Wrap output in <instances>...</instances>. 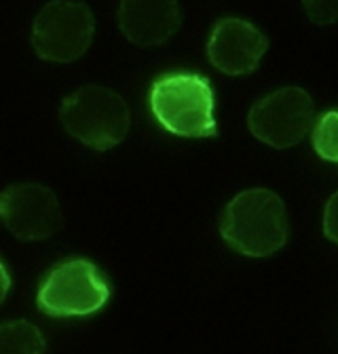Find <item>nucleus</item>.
<instances>
[{"label":"nucleus","mask_w":338,"mask_h":354,"mask_svg":"<svg viewBox=\"0 0 338 354\" xmlns=\"http://www.w3.org/2000/svg\"><path fill=\"white\" fill-rule=\"evenodd\" d=\"M118 28L138 47H159L182 26L178 0H121Z\"/></svg>","instance_id":"nucleus-9"},{"label":"nucleus","mask_w":338,"mask_h":354,"mask_svg":"<svg viewBox=\"0 0 338 354\" xmlns=\"http://www.w3.org/2000/svg\"><path fill=\"white\" fill-rule=\"evenodd\" d=\"M220 234L229 247L243 255L267 257L287 241L285 205L271 190H245L226 205Z\"/></svg>","instance_id":"nucleus-2"},{"label":"nucleus","mask_w":338,"mask_h":354,"mask_svg":"<svg viewBox=\"0 0 338 354\" xmlns=\"http://www.w3.org/2000/svg\"><path fill=\"white\" fill-rule=\"evenodd\" d=\"M157 122L180 138L216 136V100L211 82L203 74L172 72L159 76L148 93Z\"/></svg>","instance_id":"nucleus-1"},{"label":"nucleus","mask_w":338,"mask_h":354,"mask_svg":"<svg viewBox=\"0 0 338 354\" xmlns=\"http://www.w3.org/2000/svg\"><path fill=\"white\" fill-rule=\"evenodd\" d=\"M313 148L330 162H338V112H326L313 127Z\"/></svg>","instance_id":"nucleus-11"},{"label":"nucleus","mask_w":338,"mask_h":354,"mask_svg":"<svg viewBox=\"0 0 338 354\" xmlns=\"http://www.w3.org/2000/svg\"><path fill=\"white\" fill-rule=\"evenodd\" d=\"M315 106L301 86H283L251 106L247 127L260 142L273 148L301 144L313 129Z\"/></svg>","instance_id":"nucleus-6"},{"label":"nucleus","mask_w":338,"mask_h":354,"mask_svg":"<svg viewBox=\"0 0 338 354\" xmlns=\"http://www.w3.org/2000/svg\"><path fill=\"white\" fill-rule=\"evenodd\" d=\"M110 299V285L98 266L74 257L57 263L42 279L36 306L49 317H89Z\"/></svg>","instance_id":"nucleus-4"},{"label":"nucleus","mask_w":338,"mask_h":354,"mask_svg":"<svg viewBox=\"0 0 338 354\" xmlns=\"http://www.w3.org/2000/svg\"><path fill=\"white\" fill-rule=\"evenodd\" d=\"M323 234L338 245V192L330 196L323 213Z\"/></svg>","instance_id":"nucleus-13"},{"label":"nucleus","mask_w":338,"mask_h":354,"mask_svg":"<svg viewBox=\"0 0 338 354\" xmlns=\"http://www.w3.org/2000/svg\"><path fill=\"white\" fill-rule=\"evenodd\" d=\"M0 221L19 241H42L64 226V215L51 188L19 182L0 192Z\"/></svg>","instance_id":"nucleus-7"},{"label":"nucleus","mask_w":338,"mask_h":354,"mask_svg":"<svg viewBox=\"0 0 338 354\" xmlns=\"http://www.w3.org/2000/svg\"><path fill=\"white\" fill-rule=\"evenodd\" d=\"M307 17L317 26L338 24V0H303Z\"/></svg>","instance_id":"nucleus-12"},{"label":"nucleus","mask_w":338,"mask_h":354,"mask_svg":"<svg viewBox=\"0 0 338 354\" xmlns=\"http://www.w3.org/2000/svg\"><path fill=\"white\" fill-rule=\"evenodd\" d=\"M96 34L91 9L76 0H51L32 24L34 53L53 64H72L87 53Z\"/></svg>","instance_id":"nucleus-5"},{"label":"nucleus","mask_w":338,"mask_h":354,"mask_svg":"<svg viewBox=\"0 0 338 354\" xmlns=\"http://www.w3.org/2000/svg\"><path fill=\"white\" fill-rule=\"evenodd\" d=\"M9 289H11V274L7 270L5 261L0 259V304H3L9 295Z\"/></svg>","instance_id":"nucleus-14"},{"label":"nucleus","mask_w":338,"mask_h":354,"mask_svg":"<svg viewBox=\"0 0 338 354\" xmlns=\"http://www.w3.org/2000/svg\"><path fill=\"white\" fill-rule=\"evenodd\" d=\"M0 354H45V337L28 321L0 323Z\"/></svg>","instance_id":"nucleus-10"},{"label":"nucleus","mask_w":338,"mask_h":354,"mask_svg":"<svg viewBox=\"0 0 338 354\" xmlns=\"http://www.w3.org/2000/svg\"><path fill=\"white\" fill-rule=\"evenodd\" d=\"M60 118L74 140L94 150L118 146L130 131V108L108 86H80L62 102Z\"/></svg>","instance_id":"nucleus-3"},{"label":"nucleus","mask_w":338,"mask_h":354,"mask_svg":"<svg viewBox=\"0 0 338 354\" xmlns=\"http://www.w3.org/2000/svg\"><path fill=\"white\" fill-rule=\"evenodd\" d=\"M269 49V38L245 19L224 17L216 21L207 40V57L216 70L229 76H243L260 66Z\"/></svg>","instance_id":"nucleus-8"}]
</instances>
